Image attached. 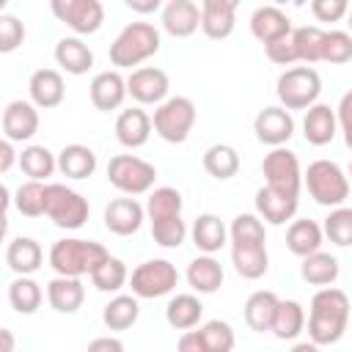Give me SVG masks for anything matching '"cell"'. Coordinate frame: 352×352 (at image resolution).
Listing matches in <instances>:
<instances>
[{
  "instance_id": "6da1fadb",
  "label": "cell",
  "mask_w": 352,
  "mask_h": 352,
  "mask_svg": "<svg viewBox=\"0 0 352 352\" xmlns=\"http://www.w3.org/2000/svg\"><path fill=\"white\" fill-rule=\"evenodd\" d=\"M349 324V297L336 286H324L311 297L308 311V341L316 346H330L341 341Z\"/></svg>"
},
{
  "instance_id": "7a4b0ae2",
  "label": "cell",
  "mask_w": 352,
  "mask_h": 352,
  "mask_svg": "<svg viewBox=\"0 0 352 352\" xmlns=\"http://www.w3.org/2000/svg\"><path fill=\"white\" fill-rule=\"evenodd\" d=\"M107 258H110L107 248L94 239L66 236L50 248V267L55 270V275H66V278L94 275Z\"/></svg>"
},
{
  "instance_id": "3957f363",
  "label": "cell",
  "mask_w": 352,
  "mask_h": 352,
  "mask_svg": "<svg viewBox=\"0 0 352 352\" xmlns=\"http://www.w3.org/2000/svg\"><path fill=\"white\" fill-rule=\"evenodd\" d=\"M160 30L151 22H129L110 44V63L116 69H132L160 52Z\"/></svg>"
},
{
  "instance_id": "277c9868",
  "label": "cell",
  "mask_w": 352,
  "mask_h": 352,
  "mask_svg": "<svg viewBox=\"0 0 352 352\" xmlns=\"http://www.w3.org/2000/svg\"><path fill=\"white\" fill-rule=\"evenodd\" d=\"M302 184L308 187V195L327 209L344 206L349 195V176L333 160H314L302 173Z\"/></svg>"
},
{
  "instance_id": "5b68a950",
  "label": "cell",
  "mask_w": 352,
  "mask_h": 352,
  "mask_svg": "<svg viewBox=\"0 0 352 352\" xmlns=\"http://www.w3.org/2000/svg\"><path fill=\"white\" fill-rule=\"evenodd\" d=\"M275 94H278L280 107H286V110H308V107L316 104V99L322 94V77L311 66H292L278 77Z\"/></svg>"
},
{
  "instance_id": "8992f818",
  "label": "cell",
  "mask_w": 352,
  "mask_h": 352,
  "mask_svg": "<svg viewBox=\"0 0 352 352\" xmlns=\"http://www.w3.org/2000/svg\"><path fill=\"white\" fill-rule=\"evenodd\" d=\"M107 182L124 195H143L154 190L157 168L135 154H116L107 162Z\"/></svg>"
},
{
  "instance_id": "52a82bcc",
  "label": "cell",
  "mask_w": 352,
  "mask_h": 352,
  "mask_svg": "<svg viewBox=\"0 0 352 352\" xmlns=\"http://www.w3.org/2000/svg\"><path fill=\"white\" fill-rule=\"evenodd\" d=\"M154 132L165 143H184L195 124V104L187 96H168L151 116Z\"/></svg>"
},
{
  "instance_id": "ba28073f",
  "label": "cell",
  "mask_w": 352,
  "mask_h": 352,
  "mask_svg": "<svg viewBox=\"0 0 352 352\" xmlns=\"http://www.w3.org/2000/svg\"><path fill=\"white\" fill-rule=\"evenodd\" d=\"M91 214V206H88V198L80 195L77 190L66 187V184H47V217L58 226V228H66V231H77L85 226Z\"/></svg>"
},
{
  "instance_id": "9c48e42d",
  "label": "cell",
  "mask_w": 352,
  "mask_h": 352,
  "mask_svg": "<svg viewBox=\"0 0 352 352\" xmlns=\"http://www.w3.org/2000/svg\"><path fill=\"white\" fill-rule=\"evenodd\" d=\"M176 283H179V272L168 258H148V261L138 264L129 275V286L138 300L165 297L176 289Z\"/></svg>"
},
{
  "instance_id": "30bf717a",
  "label": "cell",
  "mask_w": 352,
  "mask_h": 352,
  "mask_svg": "<svg viewBox=\"0 0 352 352\" xmlns=\"http://www.w3.org/2000/svg\"><path fill=\"white\" fill-rule=\"evenodd\" d=\"M261 173L267 187L286 192L292 198H300V187H302V170H300V160L294 151L289 148H272L264 160H261Z\"/></svg>"
},
{
  "instance_id": "8fae6325",
  "label": "cell",
  "mask_w": 352,
  "mask_h": 352,
  "mask_svg": "<svg viewBox=\"0 0 352 352\" xmlns=\"http://www.w3.org/2000/svg\"><path fill=\"white\" fill-rule=\"evenodd\" d=\"M50 11L77 36H91L104 22V6L99 0H52Z\"/></svg>"
},
{
  "instance_id": "7c38bea8",
  "label": "cell",
  "mask_w": 352,
  "mask_h": 352,
  "mask_svg": "<svg viewBox=\"0 0 352 352\" xmlns=\"http://www.w3.org/2000/svg\"><path fill=\"white\" fill-rule=\"evenodd\" d=\"M126 91L138 104H157L160 107L168 99L170 80L157 66H140V69H132V74L126 77Z\"/></svg>"
},
{
  "instance_id": "4fadbf2b",
  "label": "cell",
  "mask_w": 352,
  "mask_h": 352,
  "mask_svg": "<svg viewBox=\"0 0 352 352\" xmlns=\"http://www.w3.org/2000/svg\"><path fill=\"white\" fill-rule=\"evenodd\" d=\"M253 132L261 143H267L272 148H280L294 135V118L286 107L272 104V107L258 110V116L253 118Z\"/></svg>"
},
{
  "instance_id": "5bb4252c",
  "label": "cell",
  "mask_w": 352,
  "mask_h": 352,
  "mask_svg": "<svg viewBox=\"0 0 352 352\" xmlns=\"http://www.w3.org/2000/svg\"><path fill=\"white\" fill-rule=\"evenodd\" d=\"M38 132V107L25 99H14L3 110V135L11 143H28Z\"/></svg>"
},
{
  "instance_id": "9a60e30c",
  "label": "cell",
  "mask_w": 352,
  "mask_h": 352,
  "mask_svg": "<svg viewBox=\"0 0 352 352\" xmlns=\"http://www.w3.org/2000/svg\"><path fill=\"white\" fill-rule=\"evenodd\" d=\"M146 220V206H140L135 198H113L104 206V228L116 236H132L140 231Z\"/></svg>"
},
{
  "instance_id": "2e32d148",
  "label": "cell",
  "mask_w": 352,
  "mask_h": 352,
  "mask_svg": "<svg viewBox=\"0 0 352 352\" xmlns=\"http://www.w3.org/2000/svg\"><path fill=\"white\" fill-rule=\"evenodd\" d=\"M88 94H91V104L102 113H110V110H118L124 104V99L129 96L126 91V77H121L118 69H107V72H99L91 85H88Z\"/></svg>"
},
{
  "instance_id": "e0dca14e",
  "label": "cell",
  "mask_w": 352,
  "mask_h": 352,
  "mask_svg": "<svg viewBox=\"0 0 352 352\" xmlns=\"http://www.w3.org/2000/svg\"><path fill=\"white\" fill-rule=\"evenodd\" d=\"M236 0H204L201 3V30L212 41H223L234 33Z\"/></svg>"
},
{
  "instance_id": "ac0fdd59",
  "label": "cell",
  "mask_w": 352,
  "mask_h": 352,
  "mask_svg": "<svg viewBox=\"0 0 352 352\" xmlns=\"http://www.w3.org/2000/svg\"><path fill=\"white\" fill-rule=\"evenodd\" d=\"M28 91H30V102L38 110H52L63 102L66 82L58 69H36L28 80Z\"/></svg>"
},
{
  "instance_id": "d6986e66",
  "label": "cell",
  "mask_w": 352,
  "mask_h": 352,
  "mask_svg": "<svg viewBox=\"0 0 352 352\" xmlns=\"http://www.w3.org/2000/svg\"><path fill=\"white\" fill-rule=\"evenodd\" d=\"M201 28V6L192 0H170L162 8V30L173 38H187Z\"/></svg>"
},
{
  "instance_id": "ffe728a7",
  "label": "cell",
  "mask_w": 352,
  "mask_h": 352,
  "mask_svg": "<svg viewBox=\"0 0 352 352\" xmlns=\"http://www.w3.org/2000/svg\"><path fill=\"white\" fill-rule=\"evenodd\" d=\"M292 19L278 8V6H261L253 11L250 16V33L253 38H258L264 47L267 44H275L286 36H292Z\"/></svg>"
},
{
  "instance_id": "44dd1931",
  "label": "cell",
  "mask_w": 352,
  "mask_h": 352,
  "mask_svg": "<svg viewBox=\"0 0 352 352\" xmlns=\"http://www.w3.org/2000/svg\"><path fill=\"white\" fill-rule=\"evenodd\" d=\"M297 206H300V198L278 192L267 184L256 190V214L270 226H283L286 220H292L297 214Z\"/></svg>"
},
{
  "instance_id": "7402d4cb",
  "label": "cell",
  "mask_w": 352,
  "mask_h": 352,
  "mask_svg": "<svg viewBox=\"0 0 352 352\" xmlns=\"http://www.w3.org/2000/svg\"><path fill=\"white\" fill-rule=\"evenodd\" d=\"M151 116L143 110V107H129V110H121L118 118H116V138L124 148H140L148 143L151 138Z\"/></svg>"
},
{
  "instance_id": "603a6c76",
  "label": "cell",
  "mask_w": 352,
  "mask_h": 352,
  "mask_svg": "<svg viewBox=\"0 0 352 352\" xmlns=\"http://www.w3.org/2000/svg\"><path fill=\"white\" fill-rule=\"evenodd\" d=\"M231 264L245 280H258L270 270L267 242H231Z\"/></svg>"
},
{
  "instance_id": "cb8c5ba5",
  "label": "cell",
  "mask_w": 352,
  "mask_h": 352,
  "mask_svg": "<svg viewBox=\"0 0 352 352\" xmlns=\"http://www.w3.org/2000/svg\"><path fill=\"white\" fill-rule=\"evenodd\" d=\"M338 132V118H336V110L330 104H322L316 102L314 107L305 110V118H302V135L311 146H327Z\"/></svg>"
},
{
  "instance_id": "d4e9b609",
  "label": "cell",
  "mask_w": 352,
  "mask_h": 352,
  "mask_svg": "<svg viewBox=\"0 0 352 352\" xmlns=\"http://www.w3.org/2000/svg\"><path fill=\"white\" fill-rule=\"evenodd\" d=\"M55 63L66 74L80 77V74H85L94 66V52H91V47L80 36H63L55 44Z\"/></svg>"
},
{
  "instance_id": "484cf974",
  "label": "cell",
  "mask_w": 352,
  "mask_h": 352,
  "mask_svg": "<svg viewBox=\"0 0 352 352\" xmlns=\"http://www.w3.org/2000/svg\"><path fill=\"white\" fill-rule=\"evenodd\" d=\"M44 261V250L30 236H14L6 245V264L16 275H33Z\"/></svg>"
},
{
  "instance_id": "4316f807",
  "label": "cell",
  "mask_w": 352,
  "mask_h": 352,
  "mask_svg": "<svg viewBox=\"0 0 352 352\" xmlns=\"http://www.w3.org/2000/svg\"><path fill=\"white\" fill-rule=\"evenodd\" d=\"M47 300L58 314H77L82 300H85V286L80 278H66L55 275L47 283Z\"/></svg>"
},
{
  "instance_id": "83f0119b",
  "label": "cell",
  "mask_w": 352,
  "mask_h": 352,
  "mask_svg": "<svg viewBox=\"0 0 352 352\" xmlns=\"http://www.w3.org/2000/svg\"><path fill=\"white\" fill-rule=\"evenodd\" d=\"M190 236H192V245L201 253L212 256V253H217L228 242V228H226V223L217 214L206 212V214H198L195 217V223L190 228Z\"/></svg>"
},
{
  "instance_id": "f1b7e54d",
  "label": "cell",
  "mask_w": 352,
  "mask_h": 352,
  "mask_svg": "<svg viewBox=\"0 0 352 352\" xmlns=\"http://www.w3.org/2000/svg\"><path fill=\"white\" fill-rule=\"evenodd\" d=\"M223 267L214 256H195L190 264H187V283L192 292L198 294H214L220 286H223Z\"/></svg>"
},
{
  "instance_id": "f546056e",
  "label": "cell",
  "mask_w": 352,
  "mask_h": 352,
  "mask_svg": "<svg viewBox=\"0 0 352 352\" xmlns=\"http://www.w3.org/2000/svg\"><path fill=\"white\" fill-rule=\"evenodd\" d=\"M322 239H324V231L316 220H308V217H300V220H292L289 231H286V248L305 258L316 250H322Z\"/></svg>"
},
{
  "instance_id": "4dcf8cb0",
  "label": "cell",
  "mask_w": 352,
  "mask_h": 352,
  "mask_svg": "<svg viewBox=\"0 0 352 352\" xmlns=\"http://www.w3.org/2000/svg\"><path fill=\"white\" fill-rule=\"evenodd\" d=\"M58 170L66 179H88L96 170V154L91 146L69 143L58 151Z\"/></svg>"
},
{
  "instance_id": "1f68e13d",
  "label": "cell",
  "mask_w": 352,
  "mask_h": 352,
  "mask_svg": "<svg viewBox=\"0 0 352 352\" xmlns=\"http://www.w3.org/2000/svg\"><path fill=\"white\" fill-rule=\"evenodd\" d=\"M278 294L275 292H253L245 302V324L253 330V333H267L272 330V322H275V311H278Z\"/></svg>"
},
{
  "instance_id": "d6a6232c",
  "label": "cell",
  "mask_w": 352,
  "mask_h": 352,
  "mask_svg": "<svg viewBox=\"0 0 352 352\" xmlns=\"http://www.w3.org/2000/svg\"><path fill=\"white\" fill-rule=\"evenodd\" d=\"M338 272H341L338 258L333 253H324V250H316V253L305 256L302 264H300L302 280L311 283V286H322V289L324 286H333L336 278H338Z\"/></svg>"
},
{
  "instance_id": "836d02e7",
  "label": "cell",
  "mask_w": 352,
  "mask_h": 352,
  "mask_svg": "<svg viewBox=\"0 0 352 352\" xmlns=\"http://www.w3.org/2000/svg\"><path fill=\"white\" fill-rule=\"evenodd\" d=\"M204 316V305L195 294H176L165 305V322L173 330H192Z\"/></svg>"
},
{
  "instance_id": "e575fe53",
  "label": "cell",
  "mask_w": 352,
  "mask_h": 352,
  "mask_svg": "<svg viewBox=\"0 0 352 352\" xmlns=\"http://www.w3.org/2000/svg\"><path fill=\"white\" fill-rule=\"evenodd\" d=\"M19 168L30 182H44L47 176H52L58 170V154H52L47 146L30 143L19 154Z\"/></svg>"
},
{
  "instance_id": "d590c367",
  "label": "cell",
  "mask_w": 352,
  "mask_h": 352,
  "mask_svg": "<svg viewBox=\"0 0 352 352\" xmlns=\"http://www.w3.org/2000/svg\"><path fill=\"white\" fill-rule=\"evenodd\" d=\"M140 316V305L135 294H116L104 308H102V322L107 330H129Z\"/></svg>"
},
{
  "instance_id": "8d00e7d4",
  "label": "cell",
  "mask_w": 352,
  "mask_h": 352,
  "mask_svg": "<svg viewBox=\"0 0 352 352\" xmlns=\"http://www.w3.org/2000/svg\"><path fill=\"white\" fill-rule=\"evenodd\" d=\"M204 170L212 179H217V182H226V179L236 176L239 173V154H236V148L228 146V143L209 146L204 151Z\"/></svg>"
},
{
  "instance_id": "74e56055",
  "label": "cell",
  "mask_w": 352,
  "mask_h": 352,
  "mask_svg": "<svg viewBox=\"0 0 352 352\" xmlns=\"http://www.w3.org/2000/svg\"><path fill=\"white\" fill-rule=\"evenodd\" d=\"M41 300H44V292H41V286L30 275H16L8 283V302H11V308L16 314H25V316L36 314Z\"/></svg>"
},
{
  "instance_id": "f35d334b",
  "label": "cell",
  "mask_w": 352,
  "mask_h": 352,
  "mask_svg": "<svg viewBox=\"0 0 352 352\" xmlns=\"http://www.w3.org/2000/svg\"><path fill=\"white\" fill-rule=\"evenodd\" d=\"M305 330V308L297 300H280L272 322V333L280 341H294Z\"/></svg>"
},
{
  "instance_id": "ab89813d",
  "label": "cell",
  "mask_w": 352,
  "mask_h": 352,
  "mask_svg": "<svg viewBox=\"0 0 352 352\" xmlns=\"http://www.w3.org/2000/svg\"><path fill=\"white\" fill-rule=\"evenodd\" d=\"M182 192L176 187H154L146 198V214L151 223L168 220V217H182Z\"/></svg>"
},
{
  "instance_id": "60d3db41",
  "label": "cell",
  "mask_w": 352,
  "mask_h": 352,
  "mask_svg": "<svg viewBox=\"0 0 352 352\" xmlns=\"http://www.w3.org/2000/svg\"><path fill=\"white\" fill-rule=\"evenodd\" d=\"M324 33L327 30H322L316 25L294 28L292 30V41H294V50H297V60H302L305 66L319 63L322 60V47H324Z\"/></svg>"
},
{
  "instance_id": "b9f144b4",
  "label": "cell",
  "mask_w": 352,
  "mask_h": 352,
  "mask_svg": "<svg viewBox=\"0 0 352 352\" xmlns=\"http://www.w3.org/2000/svg\"><path fill=\"white\" fill-rule=\"evenodd\" d=\"M14 206L25 217H41L47 214V184L44 182H25L14 192Z\"/></svg>"
},
{
  "instance_id": "7bdbcfd3",
  "label": "cell",
  "mask_w": 352,
  "mask_h": 352,
  "mask_svg": "<svg viewBox=\"0 0 352 352\" xmlns=\"http://www.w3.org/2000/svg\"><path fill=\"white\" fill-rule=\"evenodd\" d=\"M322 231H324V236L333 245L349 248L352 245V206H336V209H330V214L324 217Z\"/></svg>"
},
{
  "instance_id": "ee69618b",
  "label": "cell",
  "mask_w": 352,
  "mask_h": 352,
  "mask_svg": "<svg viewBox=\"0 0 352 352\" xmlns=\"http://www.w3.org/2000/svg\"><path fill=\"white\" fill-rule=\"evenodd\" d=\"M129 280V272H126V264L116 256H110L94 275H91V283L99 289V292H118L124 289V283Z\"/></svg>"
},
{
  "instance_id": "f6af8a7d",
  "label": "cell",
  "mask_w": 352,
  "mask_h": 352,
  "mask_svg": "<svg viewBox=\"0 0 352 352\" xmlns=\"http://www.w3.org/2000/svg\"><path fill=\"white\" fill-rule=\"evenodd\" d=\"M322 60L341 66L352 60V33L346 30H327L324 33V47H322Z\"/></svg>"
},
{
  "instance_id": "bcb514c9",
  "label": "cell",
  "mask_w": 352,
  "mask_h": 352,
  "mask_svg": "<svg viewBox=\"0 0 352 352\" xmlns=\"http://www.w3.org/2000/svg\"><path fill=\"white\" fill-rule=\"evenodd\" d=\"M201 338L209 352H231L234 349V327L223 319H212L201 327Z\"/></svg>"
},
{
  "instance_id": "7dc6e473",
  "label": "cell",
  "mask_w": 352,
  "mask_h": 352,
  "mask_svg": "<svg viewBox=\"0 0 352 352\" xmlns=\"http://www.w3.org/2000/svg\"><path fill=\"white\" fill-rule=\"evenodd\" d=\"M151 236L160 248H182V242L187 239V226L182 217H168V220H157L151 223Z\"/></svg>"
},
{
  "instance_id": "c3c4849f",
  "label": "cell",
  "mask_w": 352,
  "mask_h": 352,
  "mask_svg": "<svg viewBox=\"0 0 352 352\" xmlns=\"http://www.w3.org/2000/svg\"><path fill=\"white\" fill-rule=\"evenodd\" d=\"M25 41V25L14 14H0V52H14Z\"/></svg>"
},
{
  "instance_id": "681fc988",
  "label": "cell",
  "mask_w": 352,
  "mask_h": 352,
  "mask_svg": "<svg viewBox=\"0 0 352 352\" xmlns=\"http://www.w3.org/2000/svg\"><path fill=\"white\" fill-rule=\"evenodd\" d=\"M311 14L316 16V22H338L349 14V3L346 0H314Z\"/></svg>"
},
{
  "instance_id": "f907efd6",
  "label": "cell",
  "mask_w": 352,
  "mask_h": 352,
  "mask_svg": "<svg viewBox=\"0 0 352 352\" xmlns=\"http://www.w3.org/2000/svg\"><path fill=\"white\" fill-rule=\"evenodd\" d=\"M264 52H267V58H270L272 63H278V66H292V63H297V50H294L292 36H286V38H280V41H275V44H267Z\"/></svg>"
},
{
  "instance_id": "816d5d0a",
  "label": "cell",
  "mask_w": 352,
  "mask_h": 352,
  "mask_svg": "<svg viewBox=\"0 0 352 352\" xmlns=\"http://www.w3.org/2000/svg\"><path fill=\"white\" fill-rule=\"evenodd\" d=\"M336 118H338V129L344 135L346 148H352V91H346L336 107Z\"/></svg>"
},
{
  "instance_id": "f5cc1de1",
  "label": "cell",
  "mask_w": 352,
  "mask_h": 352,
  "mask_svg": "<svg viewBox=\"0 0 352 352\" xmlns=\"http://www.w3.org/2000/svg\"><path fill=\"white\" fill-rule=\"evenodd\" d=\"M176 352H209V349H206V344L201 338V330H184L179 336Z\"/></svg>"
},
{
  "instance_id": "db71d44e",
  "label": "cell",
  "mask_w": 352,
  "mask_h": 352,
  "mask_svg": "<svg viewBox=\"0 0 352 352\" xmlns=\"http://www.w3.org/2000/svg\"><path fill=\"white\" fill-rule=\"evenodd\" d=\"M85 352H126V346L116 336H99L85 346Z\"/></svg>"
},
{
  "instance_id": "11a10c76",
  "label": "cell",
  "mask_w": 352,
  "mask_h": 352,
  "mask_svg": "<svg viewBox=\"0 0 352 352\" xmlns=\"http://www.w3.org/2000/svg\"><path fill=\"white\" fill-rule=\"evenodd\" d=\"M14 162H19V154L14 151V143L3 138V143H0V173H8Z\"/></svg>"
},
{
  "instance_id": "9f6ffc18",
  "label": "cell",
  "mask_w": 352,
  "mask_h": 352,
  "mask_svg": "<svg viewBox=\"0 0 352 352\" xmlns=\"http://www.w3.org/2000/svg\"><path fill=\"white\" fill-rule=\"evenodd\" d=\"M126 8L129 11H138V14H154L160 8H165L160 0H126Z\"/></svg>"
},
{
  "instance_id": "6f0895ef",
  "label": "cell",
  "mask_w": 352,
  "mask_h": 352,
  "mask_svg": "<svg viewBox=\"0 0 352 352\" xmlns=\"http://www.w3.org/2000/svg\"><path fill=\"white\" fill-rule=\"evenodd\" d=\"M0 352H14V333L8 327L0 330Z\"/></svg>"
},
{
  "instance_id": "680465c9",
  "label": "cell",
  "mask_w": 352,
  "mask_h": 352,
  "mask_svg": "<svg viewBox=\"0 0 352 352\" xmlns=\"http://www.w3.org/2000/svg\"><path fill=\"white\" fill-rule=\"evenodd\" d=\"M289 352H319V346H316L314 341H297Z\"/></svg>"
},
{
  "instance_id": "91938a15",
  "label": "cell",
  "mask_w": 352,
  "mask_h": 352,
  "mask_svg": "<svg viewBox=\"0 0 352 352\" xmlns=\"http://www.w3.org/2000/svg\"><path fill=\"white\" fill-rule=\"evenodd\" d=\"M346 25H349V33H352V8H349V14H346Z\"/></svg>"
},
{
  "instance_id": "94428289",
  "label": "cell",
  "mask_w": 352,
  "mask_h": 352,
  "mask_svg": "<svg viewBox=\"0 0 352 352\" xmlns=\"http://www.w3.org/2000/svg\"><path fill=\"white\" fill-rule=\"evenodd\" d=\"M346 176H349V184H352V162H349V168H346Z\"/></svg>"
}]
</instances>
